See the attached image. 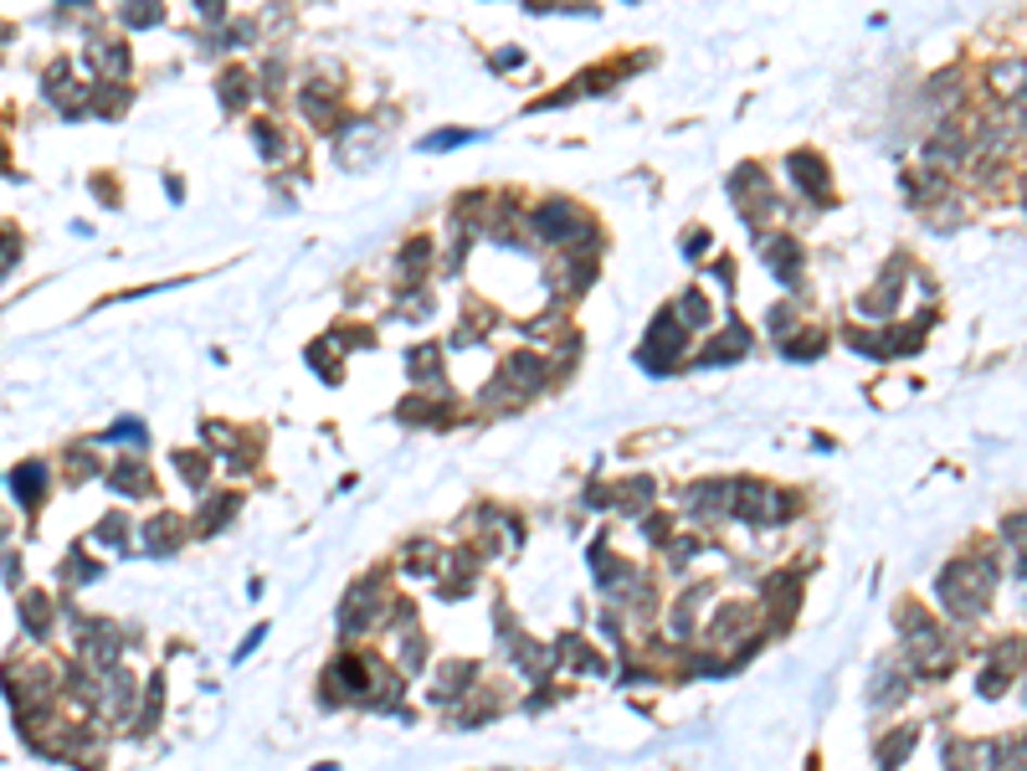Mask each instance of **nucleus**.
Returning <instances> with one entry per match:
<instances>
[{"mask_svg":"<svg viewBox=\"0 0 1027 771\" xmlns=\"http://www.w3.org/2000/svg\"><path fill=\"white\" fill-rule=\"evenodd\" d=\"M41 484H47V468H41V463H26V468L16 474V494H26V504H37Z\"/></svg>","mask_w":1027,"mask_h":771,"instance_id":"obj_1","label":"nucleus"},{"mask_svg":"<svg viewBox=\"0 0 1027 771\" xmlns=\"http://www.w3.org/2000/svg\"><path fill=\"white\" fill-rule=\"evenodd\" d=\"M26 613H31V633H47V596H26Z\"/></svg>","mask_w":1027,"mask_h":771,"instance_id":"obj_2","label":"nucleus"}]
</instances>
